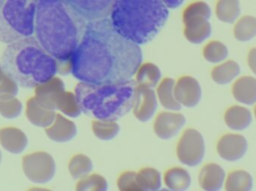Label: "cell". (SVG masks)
Segmentation results:
<instances>
[{"mask_svg": "<svg viewBox=\"0 0 256 191\" xmlns=\"http://www.w3.org/2000/svg\"><path fill=\"white\" fill-rule=\"evenodd\" d=\"M142 61L140 45L121 35L106 18L87 23L70 57V73L82 82L117 83L132 79Z\"/></svg>", "mask_w": 256, "mask_h": 191, "instance_id": "obj_1", "label": "cell"}, {"mask_svg": "<svg viewBox=\"0 0 256 191\" xmlns=\"http://www.w3.org/2000/svg\"><path fill=\"white\" fill-rule=\"evenodd\" d=\"M86 25V20L64 0L38 1L36 38L58 63L70 61L82 40Z\"/></svg>", "mask_w": 256, "mask_h": 191, "instance_id": "obj_2", "label": "cell"}, {"mask_svg": "<svg viewBox=\"0 0 256 191\" xmlns=\"http://www.w3.org/2000/svg\"><path fill=\"white\" fill-rule=\"evenodd\" d=\"M1 67L8 77L24 88L43 85L58 72L56 59L33 37L8 44L2 56Z\"/></svg>", "mask_w": 256, "mask_h": 191, "instance_id": "obj_3", "label": "cell"}, {"mask_svg": "<svg viewBox=\"0 0 256 191\" xmlns=\"http://www.w3.org/2000/svg\"><path fill=\"white\" fill-rule=\"evenodd\" d=\"M168 16L167 6L161 0H116L110 19L121 35L140 45L158 34Z\"/></svg>", "mask_w": 256, "mask_h": 191, "instance_id": "obj_4", "label": "cell"}, {"mask_svg": "<svg viewBox=\"0 0 256 191\" xmlns=\"http://www.w3.org/2000/svg\"><path fill=\"white\" fill-rule=\"evenodd\" d=\"M136 86L132 79L117 83L80 82L75 94L84 114L96 120L116 121L132 109Z\"/></svg>", "mask_w": 256, "mask_h": 191, "instance_id": "obj_5", "label": "cell"}, {"mask_svg": "<svg viewBox=\"0 0 256 191\" xmlns=\"http://www.w3.org/2000/svg\"><path fill=\"white\" fill-rule=\"evenodd\" d=\"M38 0H4L0 7V42L32 37Z\"/></svg>", "mask_w": 256, "mask_h": 191, "instance_id": "obj_6", "label": "cell"}, {"mask_svg": "<svg viewBox=\"0 0 256 191\" xmlns=\"http://www.w3.org/2000/svg\"><path fill=\"white\" fill-rule=\"evenodd\" d=\"M206 150V141L202 135L196 129H188L178 143V159L186 166L196 167L204 159Z\"/></svg>", "mask_w": 256, "mask_h": 191, "instance_id": "obj_7", "label": "cell"}, {"mask_svg": "<svg viewBox=\"0 0 256 191\" xmlns=\"http://www.w3.org/2000/svg\"><path fill=\"white\" fill-rule=\"evenodd\" d=\"M24 169L32 181L46 183L50 181L55 175V162L48 153H36L24 159Z\"/></svg>", "mask_w": 256, "mask_h": 191, "instance_id": "obj_8", "label": "cell"}, {"mask_svg": "<svg viewBox=\"0 0 256 191\" xmlns=\"http://www.w3.org/2000/svg\"><path fill=\"white\" fill-rule=\"evenodd\" d=\"M85 20L106 19L116 0H64Z\"/></svg>", "mask_w": 256, "mask_h": 191, "instance_id": "obj_9", "label": "cell"}, {"mask_svg": "<svg viewBox=\"0 0 256 191\" xmlns=\"http://www.w3.org/2000/svg\"><path fill=\"white\" fill-rule=\"evenodd\" d=\"M218 155L228 162H236L246 156L248 142L244 136L238 134H227L218 141L216 146Z\"/></svg>", "mask_w": 256, "mask_h": 191, "instance_id": "obj_10", "label": "cell"}, {"mask_svg": "<svg viewBox=\"0 0 256 191\" xmlns=\"http://www.w3.org/2000/svg\"><path fill=\"white\" fill-rule=\"evenodd\" d=\"M158 101L153 88L137 85L132 105L134 115L140 121H149L158 109Z\"/></svg>", "mask_w": 256, "mask_h": 191, "instance_id": "obj_11", "label": "cell"}, {"mask_svg": "<svg viewBox=\"0 0 256 191\" xmlns=\"http://www.w3.org/2000/svg\"><path fill=\"white\" fill-rule=\"evenodd\" d=\"M185 123L186 117L183 114L177 111H165L155 119L154 131L160 139L170 140L178 135Z\"/></svg>", "mask_w": 256, "mask_h": 191, "instance_id": "obj_12", "label": "cell"}, {"mask_svg": "<svg viewBox=\"0 0 256 191\" xmlns=\"http://www.w3.org/2000/svg\"><path fill=\"white\" fill-rule=\"evenodd\" d=\"M176 99L182 106L194 108L201 101L202 90L200 82L192 76L180 77L174 87Z\"/></svg>", "mask_w": 256, "mask_h": 191, "instance_id": "obj_13", "label": "cell"}, {"mask_svg": "<svg viewBox=\"0 0 256 191\" xmlns=\"http://www.w3.org/2000/svg\"><path fill=\"white\" fill-rule=\"evenodd\" d=\"M66 91L64 82L60 78L54 77L49 82L36 87V99L39 105L45 109L57 110V102Z\"/></svg>", "mask_w": 256, "mask_h": 191, "instance_id": "obj_14", "label": "cell"}, {"mask_svg": "<svg viewBox=\"0 0 256 191\" xmlns=\"http://www.w3.org/2000/svg\"><path fill=\"white\" fill-rule=\"evenodd\" d=\"M208 18L195 16L183 20L184 23V34L188 41L200 44L212 35V28Z\"/></svg>", "mask_w": 256, "mask_h": 191, "instance_id": "obj_15", "label": "cell"}, {"mask_svg": "<svg viewBox=\"0 0 256 191\" xmlns=\"http://www.w3.org/2000/svg\"><path fill=\"white\" fill-rule=\"evenodd\" d=\"M200 186L206 191L221 190L225 185L226 172L220 165L215 163L204 165L198 176Z\"/></svg>", "mask_w": 256, "mask_h": 191, "instance_id": "obj_16", "label": "cell"}, {"mask_svg": "<svg viewBox=\"0 0 256 191\" xmlns=\"http://www.w3.org/2000/svg\"><path fill=\"white\" fill-rule=\"evenodd\" d=\"M48 136L54 141L64 143L72 141L78 133V129L74 122L68 120L61 114H56L54 123L46 130Z\"/></svg>", "mask_w": 256, "mask_h": 191, "instance_id": "obj_17", "label": "cell"}, {"mask_svg": "<svg viewBox=\"0 0 256 191\" xmlns=\"http://www.w3.org/2000/svg\"><path fill=\"white\" fill-rule=\"evenodd\" d=\"M234 99L246 105L256 102V79L252 76H243L234 82L232 88Z\"/></svg>", "mask_w": 256, "mask_h": 191, "instance_id": "obj_18", "label": "cell"}, {"mask_svg": "<svg viewBox=\"0 0 256 191\" xmlns=\"http://www.w3.org/2000/svg\"><path fill=\"white\" fill-rule=\"evenodd\" d=\"M224 120L232 130L243 131L250 126L252 121V114L245 107L234 105L226 111Z\"/></svg>", "mask_w": 256, "mask_h": 191, "instance_id": "obj_19", "label": "cell"}, {"mask_svg": "<svg viewBox=\"0 0 256 191\" xmlns=\"http://www.w3.org/2000/svg\"><path fill=\"white\" fill-rule=\"evenodd\" d=\"M176 82L171 78H166L161 81L156 89V96L162 106L168 111H178L182 106L178 102L174 93Z\"/></svg>", "mask_w": 256, "mask_h": 191, "instance_id": "obj_20", "label": "cell"}, {"mask_svg": "<svg viewBox=\"0 0 256 191\" xmlns=\"http://www.w3.org/2000/svg\"><path fill=\"white\" fill-rule=\"evenodd\" d=\"M27 117L36 126L48 128L54 123L56 114L55 111L42 108L32 98L27 102Z\"/></svg>", "mask_w": 256, "mask_h": 191, "instance_id": "obj_21", "label": "cell"}, {"mask_svg": "<svg viewBox=\"0 0 256 191\" xmlns=\"http://www.w3.org/2000/svg\"><path fill=\"white\" fill-rule=\"evenodd\" d=\"M164 183L170 190L184 191L190 187L192 179L186 170L182 168H173L166 172Z\"/></svg>", "mask_w": 256, "mask_h": 191, "instance_id": "obj_22", "label": "cell"}, {"mask_svg": "<svg viewBox=\"0 0 256 191\" xmlns=\"http://www.w3.org/2000/svg\"><path fill=\"white\" fill-rule=\"evenodd\" d=\"M240 73V65L236 61H228L215 67L212 72V78L218 85H226L234 80Z\"/></svg>", "mask_w": 256, "mask_h": 191, "instance_id": "obj_23", "label": "cell"}, {"mask_svg": "<svg viewBox=\"0 0 256 191\" xmlns=\"http://www.w3.org/2000/svg\"><path fill=\"white\" fill-rule=\"evenodd\" d=\"M161 71L159 67L152 63L141 64L136 73L137 85L154 88L159 85L161 80Z\"/></svg>", "mask_w": 256, "mask_h": 191, "instance_id": "obj_24", "label": "cell"}, {"mask_svg": "<svg viewBox=\"0 0 256 191\" xmlns=\"http://www.w3.org/2000/svg\"><path fill=\"white\" fill-rule=\"evenodd\" d=\"M224 186L228 191H250L254 187V179L248 171L239 170L230 174Z\"/></svg>", "mask_w": 256, "mask_h": 191, "instance_id": "obj_25", "label": "cell"}, {"mask_svg": "<svg viewBox=\"0 0 256 191\" xmlns=\"http://www.w3.org/2000/svg\"><path fill=\"white\" fill-rule=\"evenodd\" d=\"M136 181L140 191H159L162 186L160 173L154 168H144L138 171Z\"/></svg>", "mask_w": 256, "mask_h": 191, "instance_id": "obj_26", "label": "cell"}, {"mask_svg": "<svg viewBox=\"0 0 256 191\" xmlns=\"http://www.w3.org/2000/svg\"><path fill=\"white\" fill-rule=\"evenodd\" d=\"M216 16L220 20L232 23L240 16L239 0H219L216 7Z\"/></svg>", "mask_w": 256, "mask_h": 191, "instance_id": "obj_27", "label": "cell"}, {"mask_svg": "<svg viewBox=\"0 0 256 191\" xmlns=\"http://www.w3.org/2000/svg\"><path fill=\"white\" fill-rule=\"evenodd\" d=\"M69 172L75 180H81L91 174L93 163L85 155L78 154L74 156L69 162Z\"/></svg>", "mask_w": 256, "mask_h": 191, "instance_id": "obj_28", "label": "cell"}, {"mask_svg": "<svg viewBox=\"0 0 256 191\" xmlns=\"http://www.w3.org/2000/svg\"><path fill=\"white\" fill-rule=\"evenodd\" d=\"M234 34L238 41L248 42L256 37V18L245 16L239 19L234 26Z\"/></svg>", "mask_w": 256, "mask_h": 191, "instance_id": "obj_29", "label": "cell"}, {"mask_svg": "<svg viewBox=\"0 0 256 191\" xmlns=\"http://www.w3.org/2000/svg\"><path fill=\"white\" fill-rule=\"evenodd\" d=\"M120 126L116 121L96 120L92 122L94 135L102 141H111L118 136Z\"/></svg>", "mask_w": 256, "mask_h": 191, "instance_id": "obj_30", "label": "cell"}, {"mask_svg": "<svg viewBox=\"0 0 256 191\" xmlns=\"http://www.w3.org/2000/svg\"><path fill=\"white\" fill-rule=\"evenodd\" d=\"M57 110L72 118L79 117L82 112L76 94L67 91H64L58 99Z\"/></svg>", "mask_w": 256, "mask_h": 191, "instance_id": "obj_31", "label": "cell"}, {"mask_svg": "<svg viewBox=\"0 0 256 191\" xmlns=\"http://www.w3.org/2000/svg\"><path fill=\"white\" fill-rule=\"evenodd\" d=\"M228 55V48L222 42H210L203 49L204 59L212 64H218L225 61Z\"/></svg>", "mask_w": 256, "mask_h": 191, "instance_id": "obj_32", "label": "cell"}, {"mask_svg": "<svg viewBox=\"0 0 256 191\" xmlns=\"http://www.w3.org/2000/svg\"><path fill=\"white\" fill-rule=\"evenodd\" d=\"M76 189L78 191H106L108 183L102 176L90 174L79 180Z\"/></svg>", "mask_w": 256, "mask_h": 191, "instance_id": "obj_33", "label": "cell"}, {"mask_svg": "<svg viewBox=\"0 0 256 191\" xmlns=\"http://www.w3.org/2000/svg\"><path fill=\"white\" fill-rule=\"evenodd\" d=\"M195 16H203L210 19L212 10L210 6L204 1H194L185 7L183 12V20Z\"/></svg>", "mask_w": 256, "mask_h": 191, "instance_id": "obj_34", "label": "cell"}, {"mask_svg": "<svg viewBox=\"0 0 256 191\" xmlns=\"http://www.w3.org/2000/svg\"><path fill=\"white\" fill-rule=\"evenodd\" d=\"M118 189L122 191H140L136 181V173L127 171L118 179Z\"/></svg>", "mask_w": 256, "mask_h": 191, "instance_id": "obj_35", "label": "cell"}, {"mask_svg": "<svg viewBox=\"0 0 256 191\" xmlns=\"http://www.w3.org/2000/svg\"><path fill=\"white\" fill-rule=\"evenodd\" d=\"M19 101L14 98L8 99H0V113L2 115L6 118H14L18 117L20 114L22 107L10 108V107L14 106Z\"/></svg>", "mask_w": 256, "mask_h": 191, "instance_id": "obj_36", "label": "cell"}, {"mask_svg": "<svg viewBox=\"0 0 256 191\" xmlns=\"http://www.w3.org/2000/svg\"><path fill=\"white\" fill-rule=\"evenodd\" d=\"M18 85L7 76L0 83V99H8L14 97L18 93Z\"/></svg>", "mask_w": 256, "mask_h": 191, "instance_id": "obj_37", "label": "cell"}, {"mask_svg": "<svg viewBox=\"0 0 256 191\" xmlns=\"http://www.w3.org/2000/svg\"><path fill=\"white\" fill-rule=\"evenodd\" d=\"M248 64L254 74L256 75V48L251 49L248 55Z\"/></svg>", "mask_w": 256, "mask_h": 191, "instance_id": "obj_38", "label": "cell"}, {"mask_svg": "<svg viewBox=\"0 0 256 191\" xmlns=\"http://www.w3.org/2000/svg\"><path fill=\"white\" fill-rule=\"evenodd\" d=\"M161 1L167 6V7L174 8V7H179L184 0H161Z\"/></svg>", "mask_w": 256, "mask_h": 191, "instance_id": "obj_39", "label": "cell"}, {"mask_svg": "<svg viewBox=\"0 0 256 191\" xmlns=\"http://www.w3.org/2000/svg\"><path fill=\"white\" fill-rule=\"evenodd\" d=\"M6 74L3 72L2 69L1 65H0V83L2 82L3 79H4Z\"/></svg>", "mask_w": 256, "mask_h": 191, "instance_id": "obj_40", "label": "cell"}, {"mask_svg": "<svg viewBox=\"0 0 256 191\" xmlns=\"http://www.w3.org/2000/svg\"><path fill=\"white\" fill-rule=\"evenodd\" d=\"M4 0H0V7H1L2 4H3V2H4Z\"/></svg>", "mask_w": 256, "mask_h": 191, "instance_id": "obj_41", "label": "cell"}, {"mask_svg": "<svg viewBox=\"0 0 256 191\" xmlns=\"http://www.w3.org/2000/svg\"><path fill=\"white\" fill-rule=\"evenodd\" d=\"M254 113H255V117H256V108H255V110H254Z\"/></svg>", "mask_w": 256, "mask_h": 191, "instance_id": "obj_42", "label": "cell"}]
</instances>
